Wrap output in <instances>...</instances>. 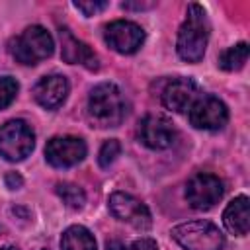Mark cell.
<instances>
[{"label": "cell", "mask_w": 250, "mask_h": 250, "mask_svg": "<svg viewBox=\"0 0 250 250\" xmlns=\"http://www.w3.org/2000/svg\"><path fill=\"white\" fill-rule=\"evenodd\" d=\"M223 182L207 172H199L195 176H191L186 184V199L193 209L205 211L211 209L215 203H219V199L223 197Z\"/></svg>", "instance_id": "cell-6"}, {"label": "cell", "mask_w": 250, "mask_h": 250, "mask_svg": "<svg viewBox=\"0 0 250 250\" xmlns=\"http://www.w3.org/2000/svg\"><path fill=\"white\" fill-rule=\"evenodd\" d=\"M248 59V45L246 43H236L234 47L227 49L221 57H219V66L223 70H238L244 66Z\"/></svg>", "instance_id": "cell-17"}, {"label": "cell", "mask_w": 250, "mask_h": 250, "mask_svg": "<svg viewBox=\"0 0 250 250\" xmlns=\"http://www.w3.org/2000/svg\"><path fill=\"white\" fill-rule=\"evenodd\" d=\"M57 193L62 199V203L70 209H80L86 203V193L76 184H68V182L57 184Z\"/></svg>", "instance_id": "cell-18"}, {"label": "cell", "mask_w": 250, "mask_h": 250, "mask_svg": "<svg viewBox=\"0 0 250 250\" xmlns=\"http://www.w3.org/2000/svg\"><path fill=\"white\" fill-rule=\"evenodd\" d=\"M109 4L105 2V0H88V2H74V8L76 10H80L84 16H96L98 12H102V10H105Z\"/></svg>", "instance_id": "cell-21"}, {"label": "cell", "mask_w": 250, "mask_h": 250, "mask_svg": "<svg viewBox=\"0 0 250 250\" xmlns=\"http://www.w3.org/2000/svg\"><path fill=\"white\" fill-rule=\"evenodd\" d=\"M104 37H105V43L121 55H133L145 43L143 27L137 25L135 21H127V20L111 21L104 31Z\"/></svg>", "instance_id": "cell-9"}, {"label": "cell", "mask_w": 250, "mask_h": 250, "mask_svg": "<svg viewBox=\"0 0 250 250\" xmlns=\"http://www.w3.org/2000/svg\"><path fill=\"white\" fill-rule=\"evenodd\" d=\"M18 88H20L18 82L12 76H0V109L8 107L14 102Z\"/></svg>", "instance_id": "cell-20"}, {"label": "cell", "mask_w": 250, "mask_h": 250, "mask_svg": "<svg viewBox=\"0 0 250 250\" xmlns=\"http://www.w3.org/2000/svg\"><path fill=\"white\" fill-rule=\"evenodd\" d=\"M59 35H61V45H62V59L66 62H70V64H82L88 70H98L100 68V62H98L96 53L86 43L78 41L66 27H61L59 29Z\"/></svg>", "instance_id": "cell-14"}, {"label": "cell", "mask_w": 250, "mask_h": 250, "mask_svg": "<svg viewBox=\"0 0 250 250\" xmlns=\"http://www.w3.org/2000/svg\"><path fill=\"white\" fill-rule=\"evenodd\" d=\"M172 238L186 250H221L225 236L209 221H189L172 229Z\"/></svg>", "instance_id": "cell-4"}, {"label": "cell", "mask_w": 250, "mask_h": 250, "mask_svg": "<svg viewBox=\"0 0 250 250\" xmlns=\"http://www.w3.org/2000/svg\"><path fill=\"white\" fill-rule=\"evenodd\" d=\"M121 6L127 8V10H131V8H133V10H146V8H152L154 2H146V4H143V2H141V4H139V2H135V4H133V2H123Z\"/></svg>", "instance_id": "cell-24"}, {"label": "cell", "mask_w": 250, "mask_h": 250, "mask_svg": "<svg viewBox=\"0 0 250 250\" xmlns=\"http://www.w3.org/2000/svg\"><path fill=\"white\" fill-rule=\"evenodd\" d=\"M119 152H121V145H119L117 139H109V141H105V143L102 145V148H100V154H98V162H100V166H102V168H107L109 164H113L115 158L119 156Z\"/></svg>", "instance_id": "cell-19"}, {"label": "cell", "mask_w": 250, "mask_h": 250, "mask_svg": "<svg viewBox=\"0 0 250 250\" xmlns=\"http://www.w3.org/2000/svg\"><path fill=\"white\" fill-rule=\"evenodd\" d=\"M127 250H158V246H156V242L152 240V238H139V240H135Z\"/></svg>", "instance_id": "cell-22"}, {"label": "cell", "mask_w": 250, "mask_h": 250, "mask_svg": "<svg viewBox=\"0 0 250 250\" xmlns=\"http://www.w3.org/2000/svg\"><path fill=\"white\" fill-rule=\"evenodd\" d=\"M88 115L98 127H117L127 115V104L113 82L98 84L88 98Z\"/></svg>", "instance_id": "cell-2"}, {"label": "cell", "mask_w": 250, "mask_h": 250, "mask_svg": "<svg viewBox=\"0 0 250 250\" xmlns=\"http://www.w3.org/2000/svg\"><path fill=\"white\" fill-rule=\"evenodd\" d=\"M61 248L62 250H96V240L86 227L72 225L62 232Z\"/></svg>", "instance_id": "cell-16"}, {"label": "cell", "mask_w": 250, "mask_h": 250, "mask_svg": "<svg viewBox=\"0 0 250 250\" xmlns=\"http://www.w3.org/2000/svg\"><path fill=\"white\" fill-rule=\"evenodd\" d=\"M223 223L236 236H244L248 232L250 213H248V197L246 195H238L236 199H232L227 205V209L223 213Z\"/></svg>", "instance_id": "cell-15"}, {"label": "cell", "mask_w": 250, "mask_h": 250, "mask_svg": "<svg viewBox=\"0 0 250 250\" xmlns=\"http://www.w3.org/2000/svg\"><path fill=\"white\" fill-rule=\"evenodd\" d=\"M197 94H199L197 84L191 78H174L162 90V104L164 107L176 113H186L191 109V105L199 98Z\"/></svg>", "instance_id": "cell-12"}, {"label": "cell", "mask_w": 250, "mask_h": 250, "mask_svg": "<svg viewBox=\"0 0 250 250\" xmlns=\"http://www.w3.org/2000/svg\"><path fill=\"white\" fill-rule=\"evenodd\" d=\"M66 94H68V82L61 74L43 76L33 88V96L37 104L43 105L45 109H57L66 100Z\"/></svg>", "instance_id": "cell-13"}, {"label": "cell", "mask_w": 250, "mask_h": 250, "mask_svg": "<svg viewBox=\"0 0 250 250\" xmlns=\"http://www.w3.org/2000/svg\"><path fill=\"white\" fill-rule=\"evenodd\" d=\"M207 41H209L207 14L199 4H189L188 16L178 31V41H176L178 55L188 62H197L205 55Z\"/></svg>", "instance_id": "cell-1"}, {"label": "cell", "mask_w": 250, "mask_h": 250, "mask_svg": "<svg viewBox=\"0 0 250 250\" xmlns=\"http://www.w3.org/2000/svg\"><path fill=\"white\" fill-rule=\"evenodd\" d=\"M107 207L115 219L129 223L135 229H148L152 225L148 207L143 201H139L137 197H133L131 193H125V191L111 193L107 199Z\"/></svg>", "instance_id": "cell-7"}, {"label": "cell", "mask_w": 250, "mask_h": 250, "mask_svg": "<svg viewBox=\"0 0 250 250\" xmlns=\"http://www.w3.org/2000/svg\"><path fill=\"white\" fill-rule=\"evenodd\" d=\"M35 135L31 127L21 121L14 119L2 125L0 129V154L10 162H20L33 150Z\"/></svg>", "instance_id": "cell-5"}, {"label": "cell", "mask_w": 250, "mask_h": 250, "mask_svg": "<svg viewBox=\"0 0 250 250\" xmlns=\"http://www.w3.org/2000/svg\"><path fill=\"white\" fill-rule=\"evenodd\" d=\"M107 250H125V246L119 240H109L107 242Z\"/></svg>", "instance_id": "cell-25"}, {"label": "cell", "mask_w": 250, "mask_h": 250, "mask_svg": "<svg viewBox=\"0 0 250 250\" xmlns=\"http://www.w3.org/2000/svg\"><path fill=\"white\" fill-rule=\"evenodd\" d=\"M139 139L148 148H168L176 139V129L164 115H146L139 123Z\"/></svg>", "instance_id": "cell-11"}, {"label": "cell", "mask_w": 250, "mask_h": 250, "mask_svg": "<svg viewBox=\"0 0 250 250\" xmlns=\"http://www.w3.org/2000/svg\"><path fill=\"white\" fill-rule=\"evenodd\" d=\"M86 143L80 137H53L45 146V158L55 168H68L84 160Z\"/></svg>", "instance_id": "cell-10"}, {"label": "cell", "mask_w": 250, "mask_h": 250, "mask_svg": "<svg viewBox=\"0 0 250 250\" xmlns=\"http://www.w3.org/2000/svg\"><path fill=\"white\" fill-rule=\"evenodd\" d=\"M4 182H6V188H10V189H20L23 186V178L18 172H8Z\"/></svg>", "instance_id": "cell-23"}, {"label": "cell", "mask_w": 250, "mask_h": 250, "mask_svg": "<svg viewBox=\"0 0 250 250\" xmlns=\"http://www.w3.org/2000/svg\"><path fill=\"white\" fill-rule=\"evenodd\" d=\"M0 250H18L16 246H4V248H0Z\"/></svg>", "instance_id": "cell-26"}, {"label": "cell", "mask_w": 250, "mask_h": 250, "mask_svg": "<svg viewBox=\"0 0 250 250\" xmlns=\"http://www.w3.org/2000/svg\"><path fill=\"white\" fill-rule=\"evenodd\" d=\"M53 49V37L41 25H29L10 41V53L21 64H37L39 61L51 57Z\"/></svg>", "instance_id": "cell-3"}, {"label": "cell", "mask_w": 250, "mask_h": 250, "mask_svg": "<svg viewBox=\"0 0 250 250\" xmlns=\"http://www.w3.org/2000/svg\"><path fill=\"white\" fill-rule=\"evenodd\" d=\"M189 121L195 129L217 131L227 125L229 109L217 96H201L189 109Z\"/></svg>", "instance_id": "cell-8"}]
</instances>
